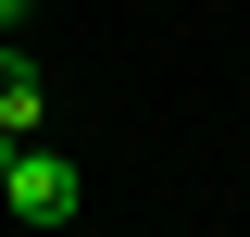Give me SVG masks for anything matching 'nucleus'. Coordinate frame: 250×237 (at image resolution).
<instances>
[{
	"label": "nucleus",
	"instance_id": "3",
	"mask_svg": "<svg viewBox=\"0 0 250 237\" xmlns=\"http://www.w3.org/2000/svg\"><path fill=\"white\" fill-rule=\"evenodd\" d=\"M0 38H25V0H0Z\"/></svg>",
	"mask_w": 250,
	"mask_h": 237
},
{
	"label": "nucleus",
	"instance_id": "1",
	"mask_svg": "<svg viewBox=\"0 0 250 237\" xmlns=\"http://www.w3.org/2000/svg\"><path fill=\"white\" fill-rule=\"evenodd\" d=\"M0 200L25 212V225H75V212H88V175H75L50 138H13V162H0Z\"/></svg>",
	"mask_w": 250,
	"mask_h": 237
},
{
	"label": "nucleus",
	"instance_id": "2",
	"mask_svg": "<svg viewBox=\"0 0 250 237\" xmlns=\"http://www.w3.org/2000/svg\"><path fill=\"white\" fill-rule=\"evenodd\" d=\"M50 125V75L25 62V38H0V138H38Z\"/></svg>",
	"mask_w": 250,
	"mask_h": 237
}]
</instances>
